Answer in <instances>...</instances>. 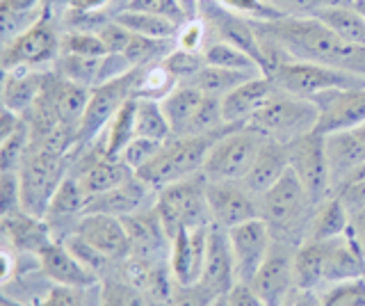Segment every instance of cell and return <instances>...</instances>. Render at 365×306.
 Listing matches in <instances>:
<instances>
[{"instance_id":"obj_1","label":"cell","mask_w":365,"mask_h":306,"mask_svg":"<svg viewBox=\"0 0 365 306\" xmlns=\"http://www.w3.org/2000/svg\"><path fill=\"white\" fill-rule=\"evenodd\" d=\"M258 203L260 220L267 222L274 243L299 247L306 240L308 222H311L315 206L292 169H288V174L274 188H269L265 195H260Z\"/></svg>"},{"instance_id":"obj_2","label":"cell","mask_w":365,"mask_h":306,"mask_svg":"<svg viewBox=\"0 0 365 306\" xmlns=\"http://www.w3.org/2000/svg\"><path fill=\"white\" fill-rule=\"evenodd\" d=\"M228 126L220 133L208 135H187V138H171L167 140L160 151L148 160L137 176H140L148 188L160 192L163 188L203 172L205 158H208L212 144L220 140Z\"/></svg>"},{"instance_id":"obj_3","label":"cell","mask_w":365,"mask_h":306,"mask_svg":"<svg viewBox=\"0 0 365 306\" xmlns=\"http://www.w3.org/2000/svg\"><path fill=\"white\" fill-rule=\"evenodd\" d=\"M155 210L171 240L180 231L210 226L212 220L208 208V178L203 176V172H199L163 188L155 197Z\"/></svg>"},{"instance_id":"obj_4","label":"cell","mask_w":365,"mask_h":306,"mask_svg":"<svg viewBox=\"0 0 365 306\" xmlns=\"http://www.w3.org/2000/svg\"><path fill=\"white\" fill-rule=\"evenodd\" d=\"M19 176H21V208L30 215H37V218H46L53 195L60 188L62 180L68 176L66 153L30 144L26 160H23L19 169Z\"/></svg>"},{"instance_id":"obj_5","label":"cell","mask_w":365,"mask_h":306,"mask_svg":"<svg viewBox=\"0 0 365 306\" xmlns=\"http://www.w3.org/2000/svg\"><path fill=\"white\" fill-rule=\"evenodd\" d=\"M319 106L313 98H299L290 94H281L267 108H262L254 119L245 126L254 128L265 140L281 144H292L317 131Z\"/></svg>"},{"instance_id":"obj_6","label":"cell","mask_w":365,"mask_h":306,"mask_svg":"<svg viewBox=\"0 0 365 306\" xmlns=\"http://www.w3.org/2000/svg\"><path fill=\"white\" fill-rule=\"evenodd\" d=\"M283 94L299 98H317L324 92L336 89H361L365 87V76L354 73L338 66L308 62V60H290L272 76Z\"/></svg>"},{"instance_id":"obj_7","label":"cell","mask_w":365,"mask_h":306,"mask_svg":"<svg viewBox=\"0 0 365 306\" xmlns=\"http://www.w3.org/2000/svg\"><path fill=\"white\" fill-rule=\"evenodd\" d=\"M265 144V138L249 126H228L205 158L203 176L208 180H242Z\"/></svg>"},{"instance_id":"obj_8","label":"cell","mask_w":365,"mask_h":306,"mask_svg":"<svg viewBox=\"0 0 365 306\" xmlns=\"http://www.w3.org/2000/svg\"><path fill=\"white\" fill-rule=\"evenodd\" d=\"M140 76H142V69H133L128 73L112 78V81L101 83L91 89L87 112L76 135V149H83V146L91 144L108 128V123L114 119V115L135 96Z\"/></svg>"},{"instance_id":"obj_9","label":"cell","mask_w":365,"mask_h":306,"mask_svg":"<svg viewBox=\"0 0 365 306\" xmlns=\"http://www.w3.org/2000/svg\"><path fill=\"white\" fill-rule=\"evenodd\" d=\"M290 169L302 180L306 195L311 197L313 206H319L329 197H334L331 188L327 151H324V135L311 133L306 138L290 144Z\"/></svg>"},{"instance_id":"obj_10","label":"cell","mask_w":365,"mask_h":306,"mask_svg":"<svg viewBox=\"0 0 365 306\" xmlns=\"http://www.w3.org/2000/svg\"><path fill=\"white\" fill-rule=\"evenodd\" d=\"M208 208L212 224L224 231L260 218L258 197L251 195L242 180H208Z\"/></svg>"},{"instance_id":"obj_11","label":"cell","mask_w":365,"mask_h":306,"mask_svg":"<svg viewBox=\"0 0 365 306\" xmlns=\"http://www.w3.org/2000/svg\"><path fill=\"white\" fill-rule=\"evenodd\" d=\"M123 224L130 238V258L142 260L146 265L169 263L171 238L155 210V203L123 218Z\"/></svg>"},{"instance_id":"obj_12","label":"cell","mask_w":365,"mask_h":306,"mask_svg":"<svg viewBox=\"0 0 365 306\" xmlns=\"http://www.w3.org/2000/svg\"><path fill=\"white\" fill-rule=\"evenodd\" d=\"M60 55V35L55 32L48 14L43 9V16L26 30L16 39L5 44L3 49V69H19V66H39L43 62H55Z\"/></svg>"},{"instance_id":"obj_13","label":"cell","mask_w":365,"mask_h":306,"mask_svg":"<svg viewBox=\"0 0 365 306\" xmlns=\"http://www.w3.org/2000/svg\"><path fill=\"white\" fill-rule=\"evenodd\" d=\"M228 243L233 249L235 258V272L237 283H251L256 277V272L262 267L274 247V235L265 220H249L245 224L235 226V229L226 231Z\"/></svg>"},{"instance_id":"obj_14","label":"cell","mask_w":365,"mask_h":306,"mask_svg":"<svg viewBox=\"0 0 365 306\" xmlns=\"http://www.w3.org/2000/svg\"><path fill=\"white\" fill-rule=\"evenodd\" d=\"M199 12L203 16V24H208L215 32V39H222L242 49L247 55L256 60L260 66L262 53H260V37L256 32L254 21L240 16L233 9L222 5L220 0H199Z\"/></svg>"},{"instance_id":"obj_15","label":"cell","mask_w":365,"mask_h":306,"mask_svg":"<svg viewBox=\"0 0 365 306\" xmlns=\"http://www.w3.org/2000/svg\"><path fill=\"white\" fill-rule=\"evenodd\" d=\"M98 254L110 258L112 263H125L130 258V238L121 218L103 213H87L76 224L73 231Z\"/></svg>"},{"instance_id":"obj_16","label":"cell","mask_w":365,"mask_h":306,"mask_svg":"<svg viewBox=\"0 0 365 306\" xmlns=\"http://www.w3.org/2000/svg\"><path fill=\"white\" fill-rule=\"evenodd\" d=\"M294 249L281 243H274L272 254L256 272L249 286L256 290L258 297L267 306H285L294 290V272H292Z\"/></svg>"},{"instance_id":"obj_17","label":"cell","mask_w":365,"mask_h":306,"mask_svg":"<svg viewBox=\"0 0 365 306\" xmlns=\"http://www.w3.org/2000/svg\"><path fill=\"white\" fill-rule=\"evenodd\" d=\"M313 101L319 106L317 133L329 135L338 131H354L365 123V87L324 92Z\"/></svg>"},{"instance_id":"obj_18","label":"cell","mask_w":365,"mask_h":306,"mask_svg":"<svg viewBox=\"0 0 365 306\" xmlns=\"http://www.w3.org/2000/svg\"><path fill=\"white\" fill-rule=\"evenodd\" d=\"M283 92L269 76H254L247 83L235 87L231 94L222 98L224 121L228 126H245L249 119H254L262 108H267L274 98Z\"/></svg>"},{"instance_id":"obj_19","label":"cell","mask_w":365,"mask_h":306,"mask_svg":"<svg viewBox=\"0 0 365 306\" xmlns=\"http://www.w3.org/2000/svg\"><path fill=\"white\" fill-rule=\"evenodd\" d=\"M199 283L203 288H208L212 295H217V297L228 295L237 283L235 258L231 243H228V233L217 224H210L208 249H205V263Z\"/></svg>"},{"instance_id":"obj_20","label":"cell","mask_w":365,"mask_h":306,"mask_svg":"<svg viewBox=\"0 0 365 306\" xmlns=\"http://www.w3.org/2000/svg\"><path fill=\"white\" fill-rule=\"evenodd\" d=\"M208 231L210 226H201V229L180 231L174 240H171L169 252V270L174 277L176 286H192L203 275L205 263V249H208Z\"/></svg>"},{"instance_id":"obj_21","label":"cell","mask_w":365,"mask_h":306,"mask_svg":"<svg viewBox=\"0 0 365 306\" xmlns=\"http://www.w3.org/2000/svg\"><path fill=\"white\" fill-rule=\"evenodd\" d=\"M158 192L153 188H148L140 176H133L130 180H125L123 185L103 192V195L89 197L85 213H103V215H114V218H128L133 213H140L148 206L155 203Z\"/></svg>"},{"instance_id":"obj_22","label":"cell","mask_w":365,"mask_h":306,"mask_svg":"<svg viewBox=\"0 0 365 306\" xmlns=\"http://www.w3.org/2000/svg\"><path fill=\"white\" fill-rule=\"evenodd\" d=\"M37 258H39L41 275L46 279H51L55 286L89 290L91 286L98 283V277L80 263L66 245H60L53 240L41 249Z\"/></svg>"},{"instance_id":"obj_23","label":"cell","mask_w":365,"mask_h":306,"mask_svg":"<svg viewBox=\"0 0 365 306\" xmlns=\"http://www.w3.org/2000/svg\"><path fill=\"white\" fill-rule=\"evenodd\" d=\"M41 94L53 106L62 126L66 131H71L73 135H78V128H80V123H83V117L89 106L91 89L76 85L57 73H48L46 76V85Z\"/></svg>"},{"instance_id":"obj_24","label":"cell","mask_w":365,"mask_h":306,"mask_svg":"<svg viewBox=\"0 0 365 306\" xmlns=\"http://www.w3.org/2000/svg\"><path fill=\"white\" fill-rule=\"evenodd\" d=\"M324 151H327L331 188H334V197H336V192L365 163V146L361 144L354 131H338L324 135Z\"/></svg>"},{"instance_id":"obj_25","label":"cell","mask_w":365,"mask_h":306,"mask_svg":"<svg viewBox=\"0 0 365 306\" xmlns=\"http://www.w3.org/2000/svg\"><path fill=\"white\" fill-rule=\"evenodd\" d=\"M73 176L80 180L87 197H96L108 190L123 185L125 180L135 176V172L121 158H108L103 151H98L94 155L87 153L85 160H80V169Z\"/></svg>"},{"instance_id":"obj_26","label":"cell","mask_w":365,"mask_h":306,"mask_svg":"<svg viewBox=\"0 0 365 306\" xmlns=\"http://www.w3.org/2000/svg\"><path fill=\"white\" fill-rule=\"evenodd\" d=\"M290 169V144H281L274 140H265L262 149L256 158L254 167L242 178V185L251 195H265L269 188H274L279 180L288 174Z\"/></svg>"},{"instance_id":"obj_27","label":"cell","mask_w":365,"mask_h":306,"mask_svg":"<svg viewBox=\"0 0 365 306\" xmlns=\"http://www.w3.org/2000/svg\"><path fill=\"white\" fill-rule=\"evenodd\" d=\"M365 277V256L345 233L324 243V283L336 286Z\"/></svg>"},{"instance_id":"obj_28","label":"cell","mask_w":365,"mask_h":306,"mask_svg":"<svg viewBox=\"0 0 365 306\" xmlns=\"http://www.w3.org/2000/svg\"><path fill=\"white\" fill-rule=\"evenodd\" d=\"M43 71H37L34 66H19V69L5 71L3 78V108H9L26 117L39 101L43 85H46Z\"/></svg>"},{"instance_id":"obj_29","label":"cell","mask_w":365,"mask_h":306,"mask_svg":"<svg viewBox=\"0 0 365 306\" xmlns=\"http://www.w3.org/2000/svg\"><path fill=\"white\" fill-rule=\"evenodd\" d=\"M5 226V235L7 240H11L16 252H30V254H39L41 249L53 243L51 238V224L43 218L37 215H30L26 210H16L9 213L3 218Z\"/></svg>"},{"instance_id":"obj_30","label":"cell","mask_w":365,"mask_h":306,"mask_svg":"<svg viewBox=\"0 0 365 306\" xmlns=\"http://www.w3.org/2000/svg\"><path fill=\"white\" fill-rule=\"evenodd\" d=\"M349 231V210L338 197H329L319 206H315L311 222H308L306 240L308 243H327L340 238ZM304 240V243H306Z\"/></svg>"},{"instance_id":"obj_31","label":"cell","mask_w":365,"mask_h":306,"mask_svg":"<svg viewBox=\"0 0 365 306\" xmlns=\"http://www.w3.org/2000/svg\"><path fill=\"white\" fill-rule=\"evenodd\" d=\"M294 290H315L324 283V243H302L292 256Z\"/></svg>"},{"instance_id":"obj_32","label":"cell","mask_w":365,"mask_h":306,"mask_svg":"<svg viewBox=\"0 0 365 306\" xmlns=\"http://www.w3.org/2000/svg\"><path fill=\"white\" fill-rule=\"evenodd\" d=\"M205 98L208 96H205L203 92H199L197 87L187 85V83H178L165 98H160V103H163V110H165V115L171 123L174 135L182 133V128H185L190 123V119L197 115Z\"/></svg>"},{"instance_id":"obj_33","label":"cell","mask_w":365,"mask_h":306,"mask_svg":"<svg viewBox=\"0 0 365 306\" xmlns=\"http://www.w3.org/2000/svg\"><path fill=\"white\" fill-rule=\"evenodd\" d=\"M260 76L256 71H235V69H220V66H210L205 64L201 71H197L192 78H187V83L192 87H197L199 92L212 98H224L226 94H231L235 87L247 83L249 78Z\"/></svg>"},{"instance_id":"obj_34","label":"cell","mask_w":365,"mask_h":306,"mask_svg":"<svg viewBox=\"0 0 365 306\" xmlns=\"http://www.w3.org/2000/svg\"><path fill=\"white\" fill-rule=\"evenodd\" d=\"M87 199L89 197L85 195L80 180L73 174H68L60 183V188H57L55 195H53L48 213H46L43 220H53L55 218L57 222H68V220L78 222L80 218H83V213H85Z\"/></svg>"},{"instance_id":"obj_35","label":"cell","mask_w":365,"mask_h":306,"mask_svg":"<svg viewBox=\"0 0 365 306\" xmlns=\"http://www.w3.org/2000/svg\"><path fill=\"white\" fill-rule=\"evenodd\" d=\"M137 98V96H135ZM135 138L167 142L174 138L171 123L158 98H137L135 103Z\"/></svg>"},{"instance_id":"obj_36","label":"cell","mask_w":365,"mask_h":306,"mask_svg":"<svg viewBox=\"0 0 365 306\" xmlns=\"http://www.w3.org/2000/svg\"><path fill=\"white\" fill-rule=\"evenodd\" d=\"M103 64H106V55L103 58H87V55L60 53L55 60V73L76 85L94 89L103 81Z\"/></svg>"},{"instance_id":"obj_37","label":"cell","mask_w":365,"mask_h":306,"mask_svg":"<svg viewBox=\"0 0 365 306\" xmlns=\"http://www.w3.org/2000/svg\"><path fill=\"white\" fill-rule=\"evenodd\" d=\"M135 103H137V98L133 96L128 103L114 115V119L108 123V128L98 135L108 158H119L125 146L135 140Z\"/></svg>"},{"instance_id":"obj_38","label":"cell","mask_w":365,"mask_h":306,"mask_svg":"<svg viewBox=\"0 0 365 306\" xmlns=\"http://www.w3.org/2000/svg\"><path fill=\"white\" fill-rule=\"evenodd\" d=\"M121 26L128 28L133 35L140 37H151V39H171L178 32V21L160 16V14H148V12H135V9H123L117 16Z\"/></svg>"},{"instance_id":"obj_39","label":"cell","mask_w":365,"mask_h":306,"mask_svg":"<svg viewBox=\"0 0 365 306\" xmlns=\"http://www.w3.org/2000/svg\"><path fill=\"white\" fill-rule=\"evenodd\" d=\"M203 58L205 64L210 66H220V69H235V71H256L262 73L260 66L256 64V60L247 55L242 49L233 46V44L215 39L210 41L208 46L203 49Z\"/></svg>"},{"instance_id":"obj_40","label":"cell","mask_w":365,"mask_h":306,"mask_svg":"<svg viewBox=\"0 0 365 306\" xmlns=\"http://www.w3.org/2000/svg\"><path fill=\"white\" fill-rule=\"evenodd\" d=\"M30 142L32 133L28 121H23L14 133L7 135L5 140H0V172H19L28 155Z\"/></svg>"},{"instance_id":"obj_41","label":"cell","mask_w":365,"mask_h":306,"mask_svg":"<svg viewBox=\"0 0 365 306\" xmlns=\"http://www.w3.org/2000/svg\"><path fill=\"white\" fill-rule=\"evenodd\" d=\"M125 62L133 69H142V66H151L155 60L167 58V39H151V37H140L135 35L133 41L128 44V49L123 53Z\"/></svg>"},{"instance_id":"obj_42","label":"cell","mask_w":365,"mask_h":306,"mask_svg":"<svg viewBox=\"0 0 365 306\" xmlns=\"http://www.w3.org/2000/svg\"><path fill=\"white\" fill-rule=\"evenodd\" d=\"M101 306H153V302L130 281H110L101 290Z\"/></svg>"},{"instance_id":"obj_43","label":"cell","mask_w":365,"mask_h":306,"mask_svg":"<svg viewBox=\"0 0 365 306\" xmlns=\"http://www.w3.org/2000/svg\"><path fill=\"white\" fill-rule=\"evenodd\" d=\"M160 64L176 78L178 83L187 81L197 71H201L205 66V58H203V51H187V49H176V51H169L167 58L160 60Z\"/></svg>"},{"instance_id":"obj_44","label":"cell","mask_w":365,"mask_h":306,"mask_svg":"<svg viewBox=\"0 0 365 306\" xmlns=\"http://www.w3.org/2000/svg\"><path fill=\"white\" fill-rule=\"evenodd\" d=\"M60 53L66 55H87V58H103L108 55L96 32H66L60 37Z\"/></svg>"},{"instance_id":"obj_45","label":"cell","mask_w":365,"mask_h":306,"mask_svg":"<svg viewBox=\"0 0 365 306\" xmlns=\"http://www.w3.org/2000/svg\"><path fill=\"white\" fill-rule=\"evenodd\" d=\"M319 306H365V277L329 286Z\"/></svg>"},{"instance_id":"obj_46","label":"cell","mask_w":365,"mask_h":306,"mask_svg":"<svg viewBox=\"0 0 365 306\" xmlns=\"http://www.w3.org/2000/svg\"><path fill=\"white\" fill-rule=\"evenodd\" d=\"M281 16H315L331 5H354V0H265Z\"/></svg>"},{"instance_id":"obj_47","label":"cell","mask_w":365,"mask_h":306,"mask_svg":"<svg viewBox=\"0 0 365 306\" xmlns=\"http://www.w3.org/2000/svg\"><path fill=\"white\" fill-rule=\"evenodd\" d=\"M165 142H158V140H148V138H135L125 149L121 151V160L128 165L133 172L137 174L140 169L151 160V158L160 151V146Z\"/></svg>"},{"instance_id":"obj_48","label":"cell","mask_w":365,"mask_h":306,"mask_svg":"<svg viewBox=\"0 0 365 306\" xmlns=\"http://www.w3.org/2000/svg\"><path fill=\"white\" fill-rule=\"evenodd\" d=\"M94 32L101 37L108 55H121L125 49H128V44L135 37L133 32L125 26H121L117 19H112V21H108V24L98 26V30H94Z\"/></svg>"},{"instance_id":"obj_49","label":"cell","mask_w":365,"mask_h":306,"mask_svg":"<svg viewBox=\"0 0 365 306\" xmlns=\"http://www.w3.org/2000/svg\"><path fill=\"white\" fill-rule=\"evenodd\" d=\"M222 5L228 9H233L240 16H245L249 21H277L281 14L274 7H269L265 0H220Z\"/></svg>"},{"instance_id":"obj_50","label":"cell","mask_w":365,"mask_h":306,"mask_svg":"<svg viewBox=\"0 0 365 306\" xmlns=\"http://www.w3.org/2000/svg\"><path fill=\"white\" fill-rule=\"evenodd\" d=\"M0 210L3 218L21 210V176L19 172H0Z\"/></svg>"},{"instance_id":"obj_51","label":"cell","mask_w":365,"mask_h":306,"mask_svg":"<svg viewBox=\"0 0 365 306\" xmlns=\"http://www.w3.org/2000/svg\"><path fill=\"white\" fill-rule=\"evenodd\" d=\"M212 300H217V295H212L197 281L192 286H176L169 306H210Z\"/></svg>"},{"instance_id":"obj_52","label":"cell","mask_w":365,"mask_h":306,"mask_svg":"<svg viewBox=\"0 0 365 306\" xmlns=\"http://www.w3.org/2000/svg\"><path fill=\"white\" fill-rule=\"evenodd\" d=\"M125 9H135V12H148V14H160L167 19H174L180 24L182 9L178 0H130Z\"/></svg>"},{"instance_id":"obj_53","label":"cell","mask_w":365,"mask_h":306,"mask_svg":"<svg viewBox=\"0 0 365 306\" xmlns=\"http://www.w3.org/2000/svg\"><path fill=\"white\" fill-rule=\"evenodd\" d=\"M83 292L80 288H66V286H53L46 297L39 300L34 306H85Z\"/></svg>"},{"instance_id":"obj_54","label":"cell","mask_w":365,"mask_h":306,"mask_svg":"<svg viewBox=\"0 0 365 306\" xmlns=\"http://www.w3.org/2000/svg\"><path fill=\"white\" fill-rule=\"evenodd\" d=\"M342 203H345V208L349 213L359 210V208H365V178L363 180H356V183H349L342 188L338 195H336Z\"/></svg>"},{"instance_id":"obj_55","label":"cell","mask_w":365,"mask_h":306,"mask_svg":"<svg viewBox=\"0 0 365 306\" xmlns=\"http://www.w3.org/2000/svg\"><path fill=\"white\" fill-rule=\"evenodd\" d=\"M228 297V304L231 306H267L265 302H262L256 290L249 286V283H235L233 290L226 295Z\"/></svg>"},{"instance_id":"obj_56","label":"cell","mask_w":365,"mask_h":306,"mask_svg":"<svg viewBox=\"0 0 365 306\" xmlns=\"http://www.w3.org/2000/svg\"><path fill=\"white\" fill-rule=\"evenodd\" d=\"M347 235L351 238L356 247L361 249V254L365 256V208H359L349 213V231Z\"/></svg>"},{"instance_id":"obj_57","label":"cell","mask_w":365,"mask_h":306,"mask_svg":"<svg viewBox=\"0 0 365 306\" xmlns=\"http://www.w3.org/2000/svg\"><path fill=\"white\" fill-rule=\"evenodd\" d=\"M354 133H356V138L361 140V144L365 146V123H361L359 128H354Z\"/></svg>"},{"instance_id":"obj_58","label":"cell","mask_w":365,"mask_h":306,"mask_svg":"<svg viewBox=\"0 0 365 306\" xmlns=\"http://www.w3.org/2000/svg\"><path fill=\"white\" fill-rule=\"evenodd\" d=\"M210 306H231V304H228V297H226V295H222V297L212 300V304H210Z\"/></svg>"},{"instance_id":"obj_59","label":"cell","mask_w":365,"mask_h":306,"mask_svg":"<svg viewBox=\"0 0 365 306\" xmlns=\"http://www.w3.org/2000/svg\"><path fill=\"white\" fill-rule=\"evenodd\" d=\"M354 3H356V0H354Z\"/></svg>"}]
</instances>
